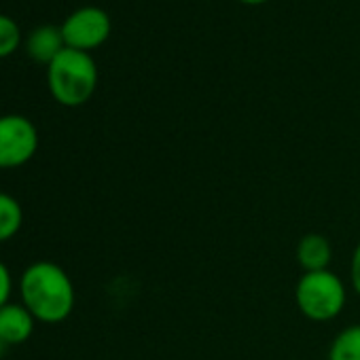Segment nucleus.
<instances>
[{"instance_id":"f257e3e1","label":"nucleus","mask_w":360,"mask_h":360,"mask_svg":"<svg viewBox=\"0 0 360 360\" xmlns=\"http://www.w3.org/2000/svg\"><path fill=\"white\" fill-rule=\"evenodd\" d=\"M22 303L45 324L64 322L75 309V284L64 267L51 261H37L20 278Z\"/></svg>"},{"instance_id":"f03ea898","label":"nucleus","mask_w":360,"mask_h":360,"mask_svg":"<svg viewBox=\"0 0 360 360\" xmlns=\"http://www.w3.org/2000/svg\"><path fill=\"white\" fill-rule=\"evenodd\" d=\"M47 83L62 106L85 104L98 87V68L89 53L66 47L49 66Z\"/></svg>"},{"instance_id":"7ed1b4c3","label":"nucleus","mask_w":360,"mask_h":360,"mask_svg":"<svg viewBox=\"0 0 360 360\" xmlns=\"http://www.w3.org/2000/svg\"><path fill=\"white\" fill-rule=\"evenodd\" d=\"M295 299L299 311L305 318L314 322H326L343 311L345 286L330 269L309 271L301 276L295 290Z\"/></svg>"},{"instance_id":"20e7f679","label":"nucleus","mask_w":360,"mask_h":360,"mask_svg":"<svg viewBox=\"0 0 360 360\" xmlns=\"http://www.w3.org/2000/svg\"><path fill=\"white\" fill-rule=\"evenodd\" d=\"M39 148V131L24 115L0 117V169L28 163Z\"/></svg>"},{"instance_id":"39448f33","label":"nucleus","mask_w":360,"mask_h":360,"mask_svg":"<svg viewBox=\"0 0 360 360\" xmlns=\"http://www.w3.org/2000/svg\"><path fill=\"white\" fill-rule=\"evenodd\" d=\"M66 47L89 53L98 49L110 34V18L98 7H81L60 26Z\"/></svg>"},{"instance_id":"423d86ee","label":"nucleus","mask_w":360,"mask_h":360,"mask_svg":"<svg viewBox=\"0 0 360 360\" xmlns=\"http://www.w3.org/2000/svg\"><path fill=\"white\" fill-rule=\"evenodd\" d=\"M37 318L28 311L24 303H7L0 307V339L9 345H22L26 343L34 333Z\"/></svg>"},{"instance_id":"0eeeda50","label":"nucleus","mask_w":360,"mask_h":360,"mask_svg":"<svg viewBox=\"0 0 360 360\" xmlns=\"http://www.w3.org/2000/svg\"><path fill=\"white\" fill-rule=\"evenodd\" d=\"M64 49H66V43L62 37V28L53 26V24H45V26L34 28L28 37V43H26L28 56L37 64H43V66H49Z\"/></svg>"},{"instance_id":"6e6552de","label":"nucleus","mask_w":360,"mask_h":360,"mask_svg":"<svg viewBox=\"0 0 360 360\" xmlns=\"http://www.w3.org/2000/svg\"><path fill=\"white\" fill-rule=\"evenodd\" d=\"M333 259L330 242L320 233H307L301 238L297 246V261L303 267L305 274L309 271H322L328 269V263Z\"/></svg>"},{"instance_id":"1a4fd4ad","label":"nucleus","mask_w":360,"mask_h":360,"mask_svg":"<svg viewBox=\"0 0 360 360\" xmlns=\"http://www.w3.org/2000/svg\"><path fill=\"white\" fill-rule=\"evenodd\" d=\"M22 223H24L22 204L13 195L0 191V244L13 240L22 229Z\"/></svg>"},{"instance_id":"9d476101","label":"nucleus","mask_w":360,"mask_h":360,"mask_svg":"<svg viewBox=\"0 0 360 360\" xmlns=\"http://www.w3.org/2000/svg\"><path fill=\"white\" fill-rule=\"evenodd\" d=\"M328 360H360V324L343 328L333 339Z\"/></svg>"},{"instance_id":"9b49d317","label":"nucleus","mask_w":360,"mask_h":360,"mask_svg":"<svg viewBox=\"0 0 360 360\" xmlns=\"http://www.w3.org/2000/svg\"><path fill=\"white\" fill-rule=\"evenodd\" d=\"M22 43V32L20 26L7 18V15H0V58H7L11 56Z\"/></svg>"},{"instance_id":"f8f14e48","label":"nucleus","mask_w":360,"mask_h":360,"mask_svg":"<svg viewBox=\"0 0 360 360\" xmlns=\"http://www.w3.org/2000/svg\"><path fill=\"white\" fill-rule=\"evenodd\" d=\"M11 290H13V278L11 271L7 269V265L0 261V307H5L11 299Z\"/></svg>"},{"instance_id":"ddd939ff","label":"nucleus","mask_w":360,"mask_h":360,"mask_svg":"<svg viewBox=\"0 0 360 360\" xmlns=\"http://www.w3.org/2000/svg\"><path fill=\"white\" fill-rule=\"evenodd\" d=\"M349 280H352L354 290L360 295V242H358V246L354 248V255H352V263H349Z\"/></svg>"},{"instance_id":"4468645a","label":"nucleus","mask_w":360,"mask_h":360,"mask_svg":"<svg viewBox=\"0 0 360 360\" xmlns=\"http://www.w3.org/2000/svg\"><path fill=\"white\" fill-rule=\"evenodd\" d=\"M242 3H246V5H261V3H265V0H242Z\"/></svg>"},{"instance_id":"2eb2a0df","label":"nucleus","mask_w":360,"mask_h":360,"mask_svg":"<svg viewBox=\"0 0 360 360\" xmlns=\"http://www.w3.org/2000/svg\"><path fill=\"white\" fill-rule=\"evenodd\" d=\"M5 349H7V345L3 343V339H0V358H3V354H5Z\"/></svg>"}]
</instances>
